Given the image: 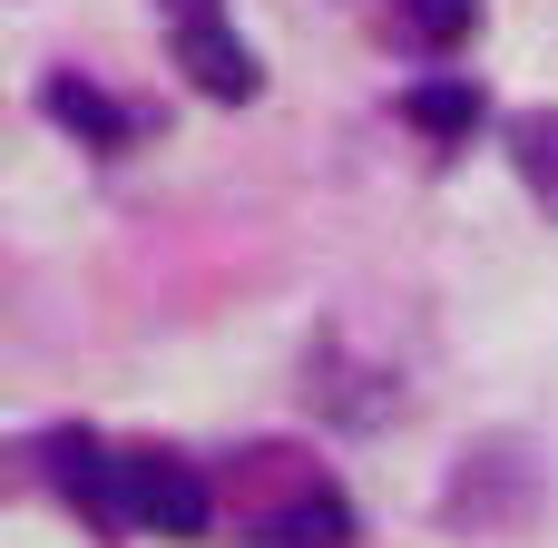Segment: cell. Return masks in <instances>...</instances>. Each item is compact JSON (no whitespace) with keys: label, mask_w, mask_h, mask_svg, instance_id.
Instances as JSON below:
<instances>
[{"label":"cell","mask_w":558,"mask_h":548,"mask_svg":"<svg viewBox=\"0 0 558 548\" xmlns=\"http://www.w3.org/2000/svg\"><path fill=\"white\" fill-rule=\"evenodd\" d=\"M39 471H49V490H59L69 510H88V520L128 529V510H118V461H108L88 431H49V441H39Z\"/></svg>","instance_id":"obj_4"},{"label":"cell","mask_w":558,"mask_h":548,"mask_svg":"<svg viewBox=\"0 0 558 548\" xmlns=\"http://www.w3.org/2000/svg\"><path fill=\"white\" fill-rule=\"evenodd\" d=\"M402 20H412V39L422 49H461L471 29H481V0H392Z\"/></svg>","instance_id":"obj_8"},{"label":"cell","mask_w":558,"mask_h":548,"mask_svg":"<svg viewBox=\"0 0 558 548\" xmlns=\"http://www.w3.org/2000/svg\"><path fill=\"white\" fill-rule=\"evenodd\" d=\"M39 98H49V118H59L69 137H88V147H128V108H118L108 88H88V78H69V69H59Z\"/></svg>","instance_id":"obj_5"},{"label":"cell","mask_w":558,"mask_h":548,"mask_svg":"<svg viewBox=\"0 0 558 548\" xmlns=\"http://www.w3.org/2000/svg\"><path fill=\"white\" fill-rule=\"evenodd\" d=\"M167 20H177V69H186L206 98H226V108H235V98H255V88H265L255 49L226 29V10H216V0H167Z\"/></svg>","instance_id":"obj_2"},{"label":"cell","mask_w":558,"mask_h":548,"mask_svg":"<svg viewBox=\"0 0 558 548\" xmlns=\"http://www.w3.org/2000/svg\"><path fill=\"white\" fill-rule=\"evenodd\" d=\"M402 118H412L422 137H471V127H481V88H471V78H422V88L402 98Z\"/></svg>","instance_id":"obj_6"},{"label":"cell","mask_w":558,"mask_h":548,"mask_svg":"<svg viewBox=\"0 0 558 548\" xmlns=\"http://www.w3.org/2000/svg\"><path fill=\"white\" fill-rule=\"evenodd\" d=\"M510 157H520L530 196L558 216V108H539V118H520V127H510Z\"/></svg>","instance_id":"obj_7"},{"label":"cell","mask_w":558,"mask_h":548,"mask_svg":"<svg viewBox=\"0 0 558 548\" xmlns=\"http://www.w3.org/2000/svg\"><path fill=\"white\" fill-rule=\"evenodd\" d=\"M245 539L255 548H353V510H343V490L294 480L284 500H265V510L245 520Z\"/></svg>","instance_id":"obj_3"},{"label":"cell","mask_w":558,"mask_h":548,"mask_svg":"<svg viewBox=\"0 0 558 548\" xmlns=\"http://www.w3.org/2000/svg\"><path fill=\"white\" fill-rule=\"evenodd\" d=\"M118 510H128V529H157V539H206L216 529V500L177 451H128L118 461Z\"/></svg>","instance_id":"obj_1"}]
</instances>
